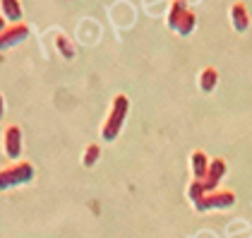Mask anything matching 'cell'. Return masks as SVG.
<instances>
[{
    "label": "cell",
    "mask_w": 252,
    "mask_h": 238,
    "mask_svg": "<svg viewBox=\"0 0 252 238\" xmlns=\"http://www.w3.org/2000/svg\"><path fill=\"white\" fill-rule=\"evenodd\" d=\"M127 111H130V99H127L125 94H118L116 99H113L111 111H108V118H106L103 128H101V137L106 139V142H113V139L120 135L123 123L127 118Z\"/></svg>",
    "instance_id": "6da1fadb"
},
{
    "label": "cell",
    "mask_w": 252,
    "mask_h": 238,
    "mask_svg": "<svg viewBox=\"0 0 252 238\" xmlns=\"http://www.w3.org/2000/svg\"><path fill=\"white\" fill-rule=\"evenodd\" d=\"M34 176H36V169L29 161H15V164L0 169V193L12 190V188L24 185V183H32Z\"/></svg>",
    "instance_id": "7a4b0ae2"
},
{
    "label": "cell",
    "mask_w": 252,
    "mask_h": 238,
    "mask_svg": "<svg viewBox=\"0 0 252 238\" xmlns=\"http://www.w3.org/2000/svg\"><path fill=\"white\" fill-rule=\"evenodd\" d=\"M235 204V195L231 190H212L204 193L202 198L194 202L197 212H214V209H231Z\"/></svg>",
    "instance_id": "3957f363"
},
{
    "label": "cell",
    "mask_w": 252,
    "mask_h": 238,
    "mask_svg": "<svg viewBox=\"0 0 252 238\" xmlns=\"http://www.w3.org/2000/svg\"><path fill=\"white\" fill-rule=\"evenodd\" d=\"M27 36H29V27L22 22L5 27V32L0 34V51H10V48L20 46L22 41H27Z\"/></svg>",
    "instance_id": "277c9868"
},
{
    "label": "cell",
    "mask_w": 252,
    "mask_h": 238,
    "mask_svg": "<svg viewBox=\"0 0 252 238\" xmlns=\"http://www.w3.org/2000/svg\"><path fill=\"white\" fill-rule=\"evenodd\" d=\"M2 152L5 157L17 161L22 154V130L17 125H7L5 128V135H2Z\"/></svg>",
    "instance_id": "5b68a950"
},
{
    "label": "cell",
    "mask_w": 252,
    "mask_h": 238,
    "mask_svg": "<svg viewBox=\"0 0 252 238\" xmlns=\"http://www.w3.org/2000/svg\"><path fill=\"white\" fill-rule=\"evenodd\" d=\"M226 171H228V166H226V161H223V159H212V161H209V169H207V176H204V180H202L204 193L219 190V183L223 180Z\"/></svg>",
    "instance_id": "8992f818"
},
{
    "label": "cell",
    "mask_w": 252,
    "mask_h": 238,
    "mask_svg": "<svg viewBox=\"0 0 252 238\" xmlns=\"http://www.w3.org/2000/svg\"><path fill=\"white\" fill-rule=\"evenodd\" d=\"M231 20H233V29H235L238 34L248 32V27H250V15H248L245 2H233L231 5Z\"/></svg>",
    "instance_id": "52a82bcc"
},
{
    "label": "cell",
    "mask_w": 252,
    "mask_h": 238,
    "mask_svg": "<svg viewBox=\"0 0 252 238\" xmlns=\"http://www.w3.org/2000/svg\"><path fill=\"white\" fill-rule=\"evenodd\" d=\"M188 10H190V7H188L185 2H171V10H168V17H166L168 29L178 32V24L183 22V17H185V12H188Z\"/></svg>",
    "instance_id": "ba28073f"
},
{
    "label": "cell",
    "mask_w": 252,
    "mask_h": 238,
    "mask_svg": "<svg viewBox=\"0 0 252 238\" xmlns=\"http://www.w3.org/2000/svg\"><path fill=\"white\" fill-rule=\"evenodd\" d=\"M0 10H2V17H5V20H10L12 24H20L22 5L17 0H0Z\"/></svg>",
    "instance_id": "9c48e42d"
},
{
    "label": "cell",
    "mask_w": 252,
    "mask_h": 238,
    "mask_svg": "<svg viewBox=\"0 0 252 238\" xmlns=\"http://www.w3.org/2000/svg\"><path fill=\"white\" fill-rule=\"evenodd\" d=\"M216 82H219V70L216 68H204L202 75H199V89L204 94H212L216 89Z\"/></svg>",
    "instance_id": "30bf717a"
},
{
    "label": "cell",
    "mask_w": 252,
    "mask_h": 238,
    "mask_svg": "<svg viewBox=\"0 0 252 238\" xmlns=\"http://www.w3.org/2000/svg\"><path fill=\"white\" fill-rule=\"evenodd\" d=\"M207 169H209V159H207V154H204L202 149H197V152L192 154V176H194V180H204Z\"/></svg>",
    "instance_id": "8fae6325"
},
{
    "label": "cell",
    "mask_w": 252,
    "mask_h": 238,
    "mask_svg": "<svg viewBox=\"0 0 252 238\" xmlns=\"http://www.w3.org/2000/svg\"><path fill=\"white\" fill-rule=\"evenodd\" d=\"M56 48H58V53L65 60H72V58H75V43L67 39L65 34H58V36H56Z\"/></svg>",
    "instance_id": "7c38bea8"
},
{
    "label": "cell",
    "mask_w": 252,
    "mask_h": 238,
    "mask_svg": "<svg viewBox=\"0 0 252 238\" xmlns=\"http://www.w3.org/2000/svg\"><path fill=\"white\" fill-rule=\"evenodd\" d=\"M98 157H101V149H98V144H89L87 149H84V157H82V164H84V169H94L96 166Z\"/></svg>",
    "instance_id": "4fadbf2b"
},
{
    "label": "cell",
    "mask_w": 252,
    "mask_h": 238,
    "mask_svg": "<svg viewBox=\"0 0 252 238\" xmlns=\"http://www.w3.org/2000/svg\"><path fill=\"white\" fill-rule=\"evenodd\" d=\"M5 116V101H2V94H0V120Z\"/></svg>",
    "instance_id": "5bb4252c"
},
{
    "label": "cell",
    "mask_w": 252,
    "mask_h": 238,
    "mask_svg": "<svg viewBox=\"0 0 252 238\" xmlns=\"http://www.w3.org/2000/svg\"><path fill=\"white\" fill-rule=\"evenodd\" d=\"M5 27H7V24H5V17H2V15H0V34H2V32H5Z\"/></svg>",
    "instance_id": "9a60e30c"
}]
</instances>
